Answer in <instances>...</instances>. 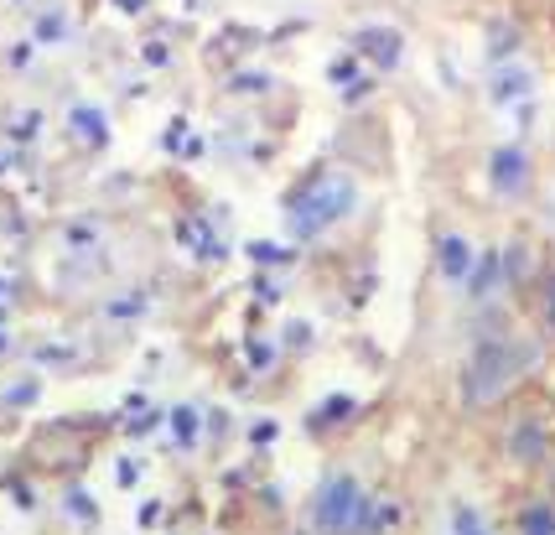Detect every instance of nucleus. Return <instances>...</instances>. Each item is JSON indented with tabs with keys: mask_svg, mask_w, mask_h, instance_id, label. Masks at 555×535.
<instances>
[{
	"mask_svg": "<svg viewBox=\"0 0 555 535\" xmlns=\"http://www.w3.org/2000/svg\"><path fill=\"white\" fill-rule=\"evenodd\" d=\"M353 203H359V182L348 171H317L312 182L291 198V229H296V240H317L322 229L348 219Z\"/></svg>",
	"mask_w": 555,
	"mask_h": 535,
	"instance_id": "f257e3e1",
	"label": "nucleus"
},
{
	"mask_svg": "<svg viewBox=\"0 0 555 535\" xmlns=\"http://www.w3.org/2000/svg\"><path fill=\"white\" fill-rule=\"evenodd\" d=\"M525 365H530V359H525L519 343H504V339L478 343V354H473L467 369H462V395H467V406H488L493 395H504Z\"/></svg>",
	"mask_w": 555,
	"mask_h": 535,
	"instance_id": "f03ea898",
	"label": "nucleus"
},
{
	"mask_svg": "<svg viewBox=\"0 0 555 535\" xmlns=\"http://www.w3.org/2000/svg\"><path fill=\"white\" fill-rule=\"evenodd\" d=\"M363 499H369V494H363V484L353 479V473H333L312 499L317 535H353V520H359Z\"/></svg>",
	"mask_w": 555,
	"mask_h": 535,
	"instance_id": "7ed1b4c3",
	"label": "nucleus"
},
{
	"mask_svg": "<svg viewBox=\"0 0 555 535\" xmlns=\"http://www.w3.org/2000/svg\"><path fill=\"white\" fill-rule=\"evenodd\" d=\"M488 182H493V193L499 198H519L530 188V156L525 147H499L488 156Z\"/></svg>",
	"mask_w": 555,
	"mask_h": 535,
	"instance_id": "20e7f679",
	"label": "nucleus"
},
{
	"mask_svg": "<svg viewBox=\"0 0 555 535\" xmlns=\"http://www.w3.org/2000/svg\"><path fill=\"white\" fill-rule=\"evenodd\" d=\"M359 52L374 68H395V63H400V31H395V26H363Z\"/></svg>",
	"mask_w": 555,
	"mask_h": 535,
	"instance_id": "39448f33",
	"label": "nucleus"
},
{
	"mask_svg": "<svg viewBox=\"0 0 555 535\" xmlns=\"http://www.w3.org/2000/svg\"><path fill=\"white\" fill-rule=\"evenodd\" d=\"M441 276H447V281H467V276H473V244L462 240V234H447V240H441Z\"/></svg>",
	"mask_w": 555,
	"mask_h": 535,
	"instance_id": "423d86ee",
	"label": "nucleus"
},
{
	"mask_svg": "<svg viewBox=\"0 0 555 535\" xmlns=\"http://www.w3.org/2000/svg\"><path fill=\"white\" fill-rule=\"evenodd\" d=\"M530 89H534V78L525 74V68H514V63L493 74V99H499V104H514V99H525Z\"/></svg>",
	"mask_w": 555,
	"mask_h": 535,
	"instance_id": "0eeeda50",
	"label": "nucleus"
},
{
	"mask_svg": "<svg viewBox=\"0 0 555 535\" xmlns=\"http://www.w3.org/2000/svg\"><path fill=\"white\" fill-rule=\"evenodd\" d=\"M395 525V505H379V499H363L359 520H353V535H389Z\"/></svg>",
	"mask_w": 555,
	"mask_h": 535,
	"instance_id": "6e6552de",
	"label": "nucleus"
},
{
	"mask_svg": "<svg viewBox=\"0 0 555 535\" xmlns=\"http://www.w3.org/2000/svg\"><path fill=\"white\" fill-rule=\"evenodd\" d=\"M499 281H504V255H493V250H488L483 260H473V276H467V292H473V296H483V292H493Z\"/></svg>",
	"mask_w": 555,
	"mask_h": 535,
	"instance_id": "1a4fd4ad",
	"label": "nucleus"
},
{
	"mask_svg": "<svg viewBox=\"0 0 555 535\" xmlns=\"http://www.w3.org/2000/svg\"><path fill=\"white\" fill-rule=\"evenodd\" d=\"M519 535H555V510L551 505H530L519 514Z\"/></svg>",
	"mask_w": 555,
	"mask_h": 535,
	"instance_id": "9d476101",
	"label": "nucleus"
},
{
	"mask_svg": "<svg viewBox=\"0 0 555 535\" xmlns=\"http://www.w3.org/2000/svg\"><path fill=\"white\" fill-rule=\"evenodd\" d=\"M452 535H493V531L483 525V514H478V510H467V505H462V510L452 514Z\"/></svg>",
	"mask_w": 555,
	"mask_h": 535,
	"instance_id": "9b49d317",
	"label": "nucleus"
},
{
	"mask_svg": "<svg viewBox=\"0 0 555 535\" xmlns=\"http://www.w3.org/2000/svg\"><path fill=\"white\" fill-rule=\"evenodd\" d=\"M519 458H540L545 447H540V426H519V447H514Z\"/></svg>",
	"mask_w": 555,
	"mask_h": 535,
	"instance_id": "f8f14e48",
	"label": "nucleus"
},
{
	"mask_svg": "<svg viewBox=\"0 0 555 535\" xmlns=\"http://www.w3.org/2000/svg\"><path fill=\"white\" fill-rule=\"evenodd\" d=\"M540 313H545V322L555 328V270L545 276V286H540Z\"/></svg>",
	"mask_w": 555,
	"mask_h": 535,
	"instance_id": "ddd939ff",
	"label": "nucleus"
}]
</instances>
